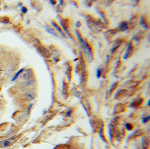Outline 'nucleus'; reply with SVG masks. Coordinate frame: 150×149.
I'll list each match as a JSON object with an SVG mask.
<instances>
[{"mask_svg": "<svg viewBox=\"0 0 150 149\" xmlns=\"http://www.w3.org/2000/svg\"><path fill=\"white\" fill-rule=\"evenodd\" d=\"M102 69H98L97 70V73H96V75H97V77L99 78L100 76H101V74H102Z\"/></svg>", "mask_w": 150, "mask_h": 149, "instance_id": "9d476101", "label": "nucleus"}, {"mask_svg": "<svg viewBox=\"0 0 150 149\" xmlns=\"http://www.w3.org/2000/svg\"><path fill=\"white\" fill-rule=\"evenodd\" d=\"M150 100H149V101H148V106H150Z\"/></svg>", "mask_w": 150, "mask_h": 149, "instance_id": "dca6fc26", "label": "nucleus"}, {"mask_svg": "<svg viewBox=\"0 0 150 149\" xmlns=\"http://www.w3.org/2000/svg\"><path fill=\"white\" fill-rule=\"evenodd\" d=\"M46 30L48 31L49 33H51V34H52V35H53L55 36H57V34L55 33V32L54 31L53 29H52V28H46Z\"/></svg>", "mask_w": 150, "mask_h": 149, "instance_id": "6e6552de", "label": "nucleus"}, {"mask_svg": "<svg viewBox=\"0 0 150 149\" xmlns=\"http://www.w3.org/2000/svg\"><path fill=\"white\" fill-rule=\"evenodd\" d=\"M51 3L52 4H53V5L56 4V1H51Z\"/></svg>", "mask_w": 150, "mask_h": 149, "instance_id": "2eb2a0df", "label": "nucleus"}, {"mask_svg": "<svg viewBox=\"0 0 150 149\" xmlns=\"http://www.w3.org/2000/svg\"><path fill=\"white\" fill-rule=\"evenodd\" d=\"M77 35H78V37H79V39L82 44V46L83 48V50H84V53L85 56H86V58L87 60H88L89 61H91L92 59H93V55H92V51H91V48L89 46V44L87 43V42L84 41L81 36H80V34L78 33V32H77Z\"/></svg>", "mask_w": 150, "mask_h": 149, "instance_id": "f257e3e1", "label": "nucleus"}, {"mask_svg": "<svg viewBox=\"0 0 150 149\" xmlns=\"http://www.w3.org/2000/svg\"><path fill=\"white\" fill-rule=\"evenodd\" d=\"M10 144H11V142H10L8 140H6V141H4V142H2V146H4V147L8 146H9Z\"/></svg>", "mask_w": 150, "mask_h": 149, "instance_id": "1a4fd4ad", "label": "nucleus"}, {"mask_svg": "<svg viewBox=\"0 0 150 149\" xmlns=\"http://www.w3.org/2000/svg\"><path fill=\"white\" fill-rule=\"evenodd\" d=\"M26 98L28 99V100L32 101V100H33L34 98H35V95H34V93H32V92H28V93L26 94Z\"/></svg>", "mask_w": 150, "mask_h": 149, "instance_id": "39448f33", "label": "nucleus"}, {"mask_svg": "<svg viewBox=\"0 0 150 149\" xmlns=\"http://www.w3.org/2000/svg\"><path fill=\"white\" fill-rule=\"evenodd\" d=\"M22 12H24V13H26V12H27V8H25V7H23L22 8Z\"/></svg>", "mask_w": 150, "mask_h": 149, "instance_id": "ddd939ff", "label": "nucleus"}, {"mask_svg": "<svg viewBox=\"0 0 150 149\" xmlns=\"http://www.w3.org/2000/svg\"><path fill=\"white\" fill-rule=\"evenodd\" d=\"M71 110H68V111H67V113H66V116H68V117H69V116H70V114H71Z\"/></svg>", "mask_w": 150, "mask_h": 149, "instance_id": "4468645a", "label": "nucleus"}, {"mask_svg": "<svg viewBox=\"0 0 150 149\" xmlns=\"http://www.w3.org/2000/svg\"><path fill=\"white\" fill-rule=\"evenodd\" d=\"M125 126H126L127 130H128V131H130V130L132 129V126L131 124H127Z\"/></svg>", "mask_w": 150, "mask_h": 149, "instance_id": "9b49d317", "label": "nucleus"}, {"mask_svg": "<svg viewBox=\"0 0 150 149\" xmlns=\"http://www.w3.org/2000/svg\"><path fill=\"white\" fill-rule=\"evenodd\" d=\"M33 71L30 70V69H28V70H26L25 71L23 72L22 75V77L24 80L26 81H29L30 80L31 77H33Z\"/></svg>", "mask_w": 150, "mask_h": 149, "instance_id": "f03ea898", "label": "nucleus"}, {"mask_svg": "<svg viewBox=\"0 0 150 149\" xmlns=\"http://www.w3.org/2000/svg\"><path fill=\"white\" fill-rule=\"evenodd\" d=\"M23 71H24V69H21V70H20V71H19L18 72H17V73L15 75V77L12 78V81H15V79H17L18 78L19 76V75H20V74H21V73H22Z\"/></svg>", "mask_w": 150, "mask_h": 149, "instance_id": "0eeeda50", "label": "nucleus"}, {"mask_svg": "<svg viewBox=\"0 0 150 149\" xmlns=\"http://www.w3.org/2000/svg\"><path fill=\"white\" fill-rule=\"evenodd\" d=\"M52 25H53V26L55 28L56 30H58V32L60 33V34H61V35H62L64 37H66V36H65V35H64V33H63L62 30L60 29V27H59V26H58V25H57V24H55V22H52Z\"/></svg>", "mask_w": 150, "mask_h": 149, "instance_id": "423d86ee", "label": "nucleus"}, {"mask_svg": "<svg viewBox=\"0 0 150 149\" xmlns=\"http://www.w3.org/2000/svg\"><path fill=\"white\" fill-rule=\"evenodd\" d=\"M40 50L41 53H42L44 56H46V57H49V56H50V53L48 52V50L46 48L41 46V47H40Z\"/></svg>", "mask_w": 150, "mask_h": 149, "instance_id": "7ed1b4c3", "label": "nucleus"}, {"mask_svg": "<svg viewBox=\"0 0 150 149\" xmlns=\"http://www.w3.org/2000/svg\"><path fill=\"white\" fill-rule=\"evenodd\" d=\"M150 120V116H148L147 117H144L143 119V123H146V122H147L148 121Z\"/></svg>", "mask_w": 150, "mask_h": 149, "instance_id": "f8f14e48", "label": "nucleus"}, {"mask_svg": "<svg viewBox=\"0 0 150 149\" xmlns=\"http://www.w3.org/2000/svg\"><path fill=\"white\" fill-rule=\"evenodd\" d=\"M127 28H128V25H127V22H122V23L120 25V26H119V30H120V31H125V30H126Z\"/></svg>", "mask_w": 150, "mask_h": 149, "instance_id": "20e7f679", "label": "nucleus"}]
</instances>
